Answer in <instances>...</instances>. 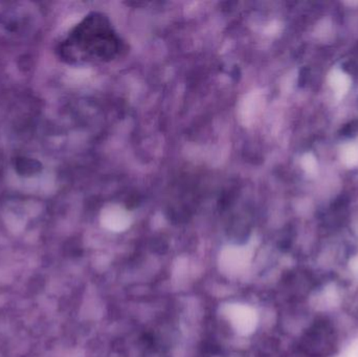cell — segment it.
<instances>
[{"label": "cell", "mask_w": 358, "mask_h": 357, "mask_svg": "<svg viewBox=\"0 0 358 357\" xmlns=\"http://www.w3.org/2000/svg\"><path fill=\"white\" fill-rule=\"evenodd\" d=\"M122 41L106 15L94 12L69 31L58 46L63 62L75 66L109 62L119 56Z\"/></svg>", "instance_id": "1"}, {"label": "cell", "mask_w": 358, "mask_h": 357, "mask_svg": "<svg viewBox=\"0 0 358 357\" xmlns=\"http://www.w3.org/2000/svg\"><path fill=\"white\" fill-rule=\"evenodd\" d=\"M358 132V121L352 122V123L348 124L345 126L343 129V134L345 136H355Z\"/></svg>", "instance_id": "2"}]
</instances>
